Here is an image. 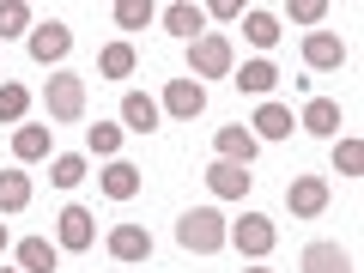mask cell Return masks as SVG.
I'll return each mask as SVG.
<instances>
[{
  "mask_svg": "<svg viewBox=\"0 0 364 273\" xmlns=\"http://www.w3.org/2000/svg\"><path fill=\"white\" fill-rule=\"evenodd\" d=\"M0 249H6V225H0Z\"/></svg>",
  "mask_w": 364,
  "mask_h": 273,
  "instance_id": "d6a6232c",
  "label": "cell"
},
{
  "mask_svg": "<svg viewBox=\"0 0 364 273\" xmlns=\"http://www.w3.org/2000/svg\"><path fill=\"white\" fill-rule=\"evenodd\" d=\"M298 128L322 134V140H340V104H334V97H310L304 116H298Z\"/></svg>",
  "mask_w": 364,
  "mask_h": 273,
  "instance_id": "9a60e30c",
  "label": "cell"
},
{
  "mask_svg": "<svg viewBox=\"0 0 364 273\" xmlns=\"http://www.w3.org/2000/svg\"><path fill=\"white\" fill-rule=\"evenodd\" d=\"M25 49H31V61H43V67H55V61H67V49H73V31H67L61 18H49V25H31V37H25Z\"/></svg>",
  "mask_w": 364,
  "mask_h": 273,
  "instance_id": "5b68a950",
  "label": "cell"
},
{
  "mask_svg": "<svg viewBox=\"0 0 364 273\" xmlns=\"http://www.w3.org/2000/svg\"><path fill=\"white\" fill-rule=\"evenodd\" d=\"M304 61H310L316 73H334V67L346 61V43H340L334 31H310V37H304Z\"/></svg>",
  "mask_w": 364,
  "mask_h": 273,
  "instance_id": "8fae6325",
  "label": "cell"
},
{
  "mask_svg": "<svg viewBox=\"0 0 364 273\" xmlns=\"http://www.w3.org/2000/svg\"><path fill=\"white\" fill-rule=\"evenodd\" d=\"M207 188L219 200H243L249 188H255V176H249L243 164H225V158H219V164H207Z\"/></svg>",
  "mask_w": 364,
  "mask_h": 273,
  "instance_id": "30bf717a",
  "label": "cell"
},
{
  "mask_svg": "<svg viewBox=\"0 0 364 273\" xmlns=\"http://www.w3.org/2000/svg\"><path fill=\"white\" fill-rule=\"evenodd\" d=\"M273 85H279V67H273L267 55H255V61H243V73H237V91H249V97H267Z\"/></svg>",
  "mask_w": 364,
  "mask_h": 273,
  "instance_id": "d6986e66",
  "label": "cell"
},
{
  "mask_svg": "<svg viewBox=\"0 0 364 273\" xmlns=\"http://www.w3.org/2000/svg\"><path fill=\"white\" fill-rule=\"evenodd\" d=\"M200 13H207V18H219V25H231V18L243 13V6H237V0H213V6H200Z\"/></svg>",
  "mask_w": 364,
  "mask_h": 273,
  "instance_id": "1f68e13d",
  "label": "cell"
},
{
  "mask_svg": "<svg viewBox=\"0 0 364 273\" xmlns=\"http://www.w3.org/2000/svg\"><path fill=\"white\" fill-rule=\"evenodd\" d=\"M291 18H298V25H322L328 6H322V0H291Z\"/></svg>",
  "mask_w": 364,
  "mask_h": 273,
  "instance_id": "4dcf8cb0",
  "label": "cell"
},
{
  "mask_svg": "<svg viewBox=\"0 0 364 273\" xmlns=\"http://www.w3.org/2000/svg\"><path fill=\"white\" fill-rule=\"evenodd\" d=\"M158 25H164L170 37H182V43H195L200 31H207V13H200L195 0H170V6H158Z\"/></svg>",
  "mask_w": 364,
  "mask_h": 273,
  "instance_id": "ba28073f",
  "label": "cell"
},
{
  "mask_svg": "<svg viewBox=\"0 0 364 273\" xmlns=\"http://www.w3.org/2000/svg\"><path fill=\"white\" fill-rule=\"evenodd\" d=\"M158 122H164V109H158L146 91H128V97H122V128L128 134H152Z\"/></svg>",
  "mask_w": 364,
  "mask_h": 273,
  "instance_id": "4fadbf2b",
  "label": "cell"
},
{
  "mask_svg": "<svg viewBox=\"0 0 364 273\" xmlns=\"http://www.w3.org/2000/svg\"><path fill=\"white\" fill-rule=\"evenodd\" d=\"M49 146H55V128H18V134H13V158H18V164L49 158Z\"/></svg>",
  "mask_w": 364,
  "mask_h": 273,
  "instance_id": "7402d4cb",
  "label": "cell"
},
{
  "mask_svg": "<svg viewBox=\"0 0 364 273\" xmlns=\"http://www.w3.org/2000/svg\"><path fill=\"white\" fill-rule=\"evenodd\" d=\"M334 170H340V176H364V146L352 140V134L334 140Z\"/></svg>",
  "mask_w": 364,
  "mask_h": 273,
  "instance_id": "83f0119b",
  "label": "cell"
},
{
  "mask_svg": "<svg viewBox=\"0 0 364 273\" xmlns=\"http://www.w3.org/2000/svg\"><path fill=\"white\" fill-rule=\"evenodd\" d=\"M49 182H55V188H79V182H85V158H79V152H61V158L49 164Z\"/></svg>",
  "mask_w": 364,
  "mask_h": 273,
  "instance_id": "484cf974",
  "label": "cell"
},
{
  "mask_svg": "<svg viewBox=\"0 0 364 273\" xmlns=\"http://www.w3.org/2000/svg\"><path fill=\"white\" fill-rule=\"evenodd\" d=\"M243 37L255 43V49H273V43H279V18L255 6V13H243Z\"/></svg>",
  "mask_w": 364,
  "mask_h": 273,
  "instance_id": "603a6c76",
  "label": "cell"
},
{
  "mask_svg": "<svg viewBox=\"0 0 364 273\" xmlns=\"http://www.w3.org/2000/svg\"><path fill=\"white\" fill-rule=\"evenodd\" d=\"M249 273H273V267H249Z\"/></svg>",
  "mask_w": 364,
  "mask_h": 273,
  "instance_id": "836d02e7",
  "label": "cell"
},
{
  "mask_svg": "<svg viewBox=\"0 0 364 273\" xmlns=\"http://www.w3.org/2000/svg\"><path fill=\"white\" fill-rule=\"evenodd\" d=\"M291 128H298V122H291L286 104H261L255 122H249V134H255V140H291Z\"/></svg>",
  "mask_w": 364,
  "mask_h": 273,
  "instance_id": "2e32d148",
  "label": "cell"
},
{
  "mask_svg": "<svg viewBox=\"0 0 364 273\" xmlns=\"http://www.w3.org/2000/svg\"><path fill=\"white\" fill-rule=\"evenodd\" d=\"M97 182H104V195H109V200H134V195H140V170H134L128 158H109Z\"/></svg>",
  "mask_w": 364,
  "mask_h": 273,
  "instance_id": "e0dca14e",
  "label": "cell"
},
{
  "mask_svg": "<svg viewBox=\"0 0 364 273\" xmlns=\"http://www.w3.org/2000/svg\"><path fill=\"white\" fill-rule=\"evenodd\" d=\"M109 255L116 261H152V231L146 225H116L109 231Z\"/></svg>",
  "mask_w": 364,
  "mask_h": 273,
  "instance_id": "7c38bea8",
  "label": "cell"
},
{
  "mask_svg": "<svg viewBox=\"0 0 364 273\" xmlns=\"http://www.w3.org/2000/svg\"><path fill=\"white\" fill-rule=\"evenodd\" d=\"M0 37H31V6L25 0H0Z\"/></svg>",
  "mask_w": 364,
  "mask_h": 273,
  "instance_id": "4316f807",
  "label": "cell"
},
{
  "mask_svg": "<svg viewBox=\"0 0 364 273\" xmlns=\"http://www.w3.org/2000/svg\"><path fill=\"white\" fill-rule=\"evenodd\" d=\"M231 67H237L231 37H219V31H200V37L188 43V79H225Z\"/></svg>",
  "mask_w": 364,
  "mask_h": 273,
  "instance_id": "7a4b0ae2",
  "label": "cell"
},
{
  "mask_svg": "<svg viewBox=\"0 0 364 273\" xmlns=\"http://www.w3.org/2000/svg\"><path fill=\"white\" fill-rule=\"evenodd\" d=\"M286 207L298 213V219L328 213V182H322V176H291V182H286Z\"/></svg>",
  "mask_w": 364,
  "mask_h": 273,
  "instance_id": "52a82bcc",
  "label": "cell"
},
{
  "mask_svg": "<svg viewBox=\"0 0 364 273\" xmlns=\"http://www.w3.org/2000/svg\"><path fill=\"white\" fill-rule=\"evenodd\" d=\"M231 243L243 249L249 261H267V255H273V243H279V225H273L267 213H243V219L231 225Z\"/></svg>",
  "mask_w": 364,
  "mask_h": 273,
  "instance_id": "3957f363",
  "label": "cell"
},
{
  "mask_svg": "<svg viewBox=\"0 0 364 273\" xmlns=\"http://www.w3.org/2000/svg\"><path fill=\"white\" fill-rule=\"evenodd\" d=\"M25 109H31V91L18 79H0V122H25Z\"/></svg>",
  "mask_w": 364,
  "mask_h": 273,
  "instance_id": "d4e9b609",
  "label": "cell"
},
{
  "mask_svg": "<svg viewBox=\"0 0 364 273\" xmlns=\"http://www.w3.org/2000/svg\"><path fill=\"white\" fill-rule=\"evenodd\" d=\"M55 267H61V249L49 237H25L18 243V273H55Z\"/></svg>",
  "mask_w": 364,
  "mask_h": 273,
  "instance_id": "ac0fdd59",
  "label": "cell"
},
{
  "mask_svg": "<svg viewBox=\"0 0 364 273\" xmlns=\"http://www.w3.org/2000/svg\"><path fill=\"white\" fill-rule=\"evenodd\" d=\"M304 273H352V255L340 243H310L304 249Z\"/></svg>",
  "mask_w": 364,
  "mask_h": 273,
  "instance_id": "ffe728a7",
  "label": "cell"
},
{
  "mask_svg": "<svg viewBox=\"0 0 364 273\" xmlns=\"http://www.w3.org/2000/svg\"><path fill=\"white\" fill-rule=\"evenodd\" d=\"M152 18H158L152 0H116V25L122 31H140V25H152Z\"/></svg>",
  "mask_w": 364,
  "mask_h": 273,
  "instance_id": "f1b7e54d",
  "label": "cell"
},
{
  "mask_svg": "<svg viewBox=\"0 0 364 273\" xmlns=\"http://www.w3.org/2000/svg\"><path fill=\"white\" fill-rule=\"evenodd\" d=\"M55 243H61V249H91V243H97L91 213L85 207H61V219H55Z\"/></svg>",
  "mask_w": 364,
  "mask_h": 273,
  "instance_id": "9c48e42d",
  "label": "cell"
},
{
  "mask_svg": "<svg viewBox=\"0 0 364 273\" xmlns=\"http://www.w3.org/2000/svg\"><path fill=\"white\" fill-rule=\"evenodd\" d=\"M176 243L188 249V255H219V249L231 243V225H225L213 207H195V213H182V225H176Z\"/></svg>",
  "mask_w": 364,
  "mask_h": 273,
  "instance_id": "6da1fadb",
  "label": "cell"
},
{
  "mask_svg": "<svg viewBox=\"0 0 364 273\" xmlns=\"http://www.w3.org/2000/svg\"><path fill=\"white\" fill-rule=\"evenodd\" d=\"M122 134H128V128H116V122H97V128L85 134V146H91L97 158H116V152H122Z\"/></svg>",
  "mask_w": 364,
  "mask_h": 273,
  "instance_id": "f546056e",
  "label": "cell"
},
{
  "mask_svg": "<svg viewBox=\"0 0 364 273\" xmlns=\"http://www.w3.org/2000/svg\"><path fill=\"white\" fill-rule=\"evenodd\" d=\"M31 207V176L25 170H0V213H25Z\"/></svg>",
  "mask_w": 364,
  "mask_h": 273,
  "instance_id": "44dd1931",
  "label": "cell"
},
{
  "mask_svg": "<svg viewBox=\"0 0 364 273\" xmlns=\"http://www.w3.org/2000/svg\"><path fill=\"white\" fill-rule=\"evenodd\" d=\"M158 109H164V116H176V122H195L200 109H207V85H200V79H170Z\"/></svg>",
  "mask_w": 364,
  "mask_h": 273,
  "instance_id": "8992f818",
  "label": "cell"
},
{
  "mask_svg": "<svg viewBox=\"0 0 364 273\" xmlns=\"http://www.w3.org/2000/svg\"><path fill=\"white\" fill-rule=\"evenodd\" d=\"M43 104H49V122H79L85 116V79L79 73H55L49 91H43Z\"/></svg>",
  "mask_w": 364,
  "mask_h": 273,
  "instance_id": "277c9868",
  "label": "cell"
},
{
  "mask_svg": "<svg viewBox=\"0 0 364 273\" xmlns=\"http://www.w3.org/2000/svg\"><path fill=\"white\" fill-rule=\"evenodd\" d=\"M97 73L104 79H128L134 73V43H109V49L97 55Z\"/></svg>",
  "mask_w": 364,
  "mask_h": 273,
  "instance_id": "cb8c5ba5",
  "label": "cell"
},
{
  "mask_svg": "<svg viewBox=\"0 0 364 273\" xmlns=\"http://www.w3.org/2000/svg\"><path fill=\"white\" fill-rule=\"evenodd\" d=\"M213 146H219L225 164H243V170H249V164H255V146H261V140L243 128V122H237V128H219V140H213Z\"/></svg>",
  "mask_w": 364,
  "mask_h": 273,
  "instance_id": "5bb4252c",
  "label": "cell"
}]
</instances>
